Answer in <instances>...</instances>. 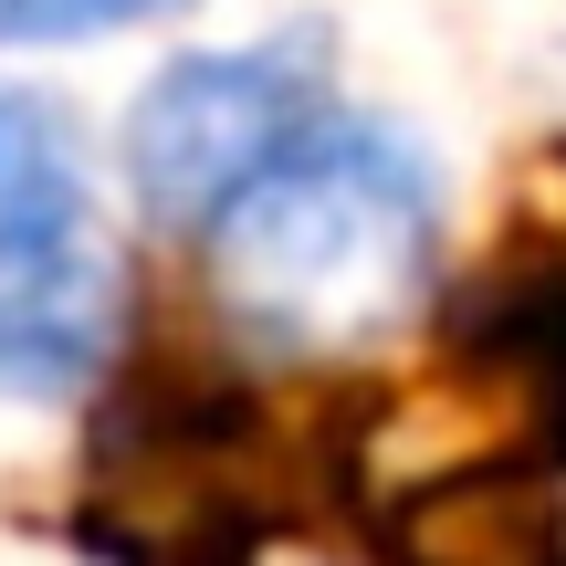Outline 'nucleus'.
<instances>
[{
	"label": "nucleus",
	"mask_w": 566,
	"mask_h": 566,
	"mask_svg": "<svg viewBox=\"0 0 566 566\" xmlns=\"http://www.w3.org/2000/svg\"><path fill=\"white\" fill-rule=\"evenodd\" d=\"M84 210V168H74V137L42 95H0V242L32 221H63Z\"/></svg>",
	"instance_id": "7"
},
{
	"label": "nucleus",
	"mask_w": 566,
	"mask_h": 566,
	"mask_svg": "<svg viewBox=\"0 0 566 566\" xmlns=\"http://www.w3.org/2000/svg\"><path fill=\"white\" fill-rule=\"evenodd\" d=\"M189 0H0V42H95L126 21H179Z\"/></svg>",
	"instance_id": "8"
},
{
	"label": "nucleus",
	"mask_w": 566,
	"mask_h": 566,
	"mask_svg": "<svg viewBox=\"0 0 566 566\" xmlns=\"http://www.w3.org/2000/svg\"><path fill=\"white\" fill-rule=\"evenodd\" d=\"M357 430L304 420L242 367L137 357L84 430L63 525L95 566H263L294 525L357 493Z\"/></svg>",
	"instance_id": "1"
},
{
	"label": "nucleus",
	"mask_w": 566,
	"mask_h": 566,
	"mask_svg": "<svg viewBox=\"0 0 566 566\" xmlns=\"http://www.w3.org/2000/svg\"><path fill=\"white\" fill-rule=\"evenodd\" d=\"M378 566H566V472L546 451H462L367 514Z\"/></svg>",
	"instance_id": "5"
},
{
	"label": "nucleus",
	"mask_w": 566,
	"mask_h": 566,
	"mask_svg": "<svg viewBox=\"0 0 566 566\" xmlns=\"http://www.w3.org/2000/svg\"><path fill=\"white\" fill-rule=\"evenodd\" d=\"M451 346H462L472 378L514 388L525 451H546L566 472V252L472 273L462 294H451Z\"/></svg>",
	"instance_id": "6"
},
{
	"label": "nucleus",
	"mask_w": 566,
	"mask_h": 566,
	"mask_svg": "<svg viewBox=\"0 0 566 566\" xmlns=\"http://www.w3.org/2000/svg\"><path fill=\"white\" fill-rule=\"evenodd\" d=\"M325 32H273L231 42V53H179L126 116V189L147 200V221L210 231L252 179L325 116Z\"/></svg>",
	"instance_id": "3"
},
{
	"label": "nucleus",
	"mask_w": 566,
	"mask_h": 566,
	"mask_svg": "<svg viewBox=\"0 0 566 566\" xmlns=\"http://www.w3.org/2000/svg\"><path fill=\"white\" fill-rule=\"evenodd\" d=\"M126 263L84 210L0 242V399H74L116 367Z\"/></svg>",
	"instance_id": "4"
},
{
	"label": "nucleus",
	"mask_w": 566,
	"mask_h": 566,
	"mask_svg": "<svg viewBox=\"0 0 566 566\" xmlns=\"http://www.w3.org/2000/svg\"><path fill=\"white\" fill-rule=\"evenodd\" d=\"M210 294L273 357H346L430 304L441 283V179L388 116L325 105L294 147L200 231Z\"/></svg>",
	"instance_id": "2"
}]
</instances>
